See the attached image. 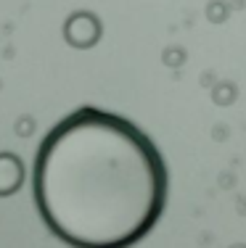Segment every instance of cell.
I'll return each mask as SVG.
<instances>
[{"label":"cell","mask_w":246,"mask_h":248,"mask_svg":"<svg viewBox=\"0 0 246 248\" xmlns=\"http://www.w3.org/2000/svg\"><path fill=\"white\" fill-rule=\"evenodd\" d=\"M37 196L50 227L72 246L125 248L159 211V164L122 122L72 119L43 151Z\"/></svg>","instance_id":"cell-1"}]
</instances>
